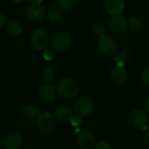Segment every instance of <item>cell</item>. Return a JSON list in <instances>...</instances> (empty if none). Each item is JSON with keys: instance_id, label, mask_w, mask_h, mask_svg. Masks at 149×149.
<instances>
[{"instance_id": "6da1fadb", "label": "cell", "mask_w": 149, "mask_h": 149, "mask_svg": "<svg viewBox=\"0 0 149 149\" xmlns=\"http://www.w3.org/2000/svg\"><path fill=\"white\" fill-rule=\"evenodd\" d=\"M79 93V86L77 82L69 78L60 79L57 84V93L65 99L75 97Z\"/></svg>"}, {"instance_id": "7a4b0ae2", "label": "cell", "mask_w": 149, "mask_h": 149, "mask_svg": "<svg viewBox=\"0 0 149 149\" xmlns=\"http://www.w3.org/2000/svg\"><path fill=\"white\" fill-rule=\"evenodd\" d=\"M127 121L132 127L144 131L149 127L148 114L142 109L132 110L128 114Z\"/></svg>"}, {"instance_id": "3957f363", "label": "cell", "mask_w": 149, "mask_h": 149, "mask_svg": "<svg viewBox=\"0 0 149 149\" xmlns=\"http://www.w3.org/2000/svg\"><path fill=\"white\" fill-rule=\"evenodd\" d=\"M51 47L56 52H65L72 45V38L66 32H57L52 35L50 40Z\"/></svg>"}, {"instance_id": "277c9868", "label": "cell", "mask_w": 149, "mask_h": 149, "mask_svg": "<svg viewBox=\"0 0 149 149\" xmlns=\"http://www.w3.org/2000/svg\"><path fill=\"white\" fill-rule=\"evenodd\" d=\"M30 41L31 45L35 49L38 51H42L47 48L50 43V38H49V35L45 30L35 29L31 34Z\"/></svg>"}, {"instance_id": "5b68a950", "label": "cell", "mask_w": 149, "mask_h": 149, "mask_svg": "<svg viewBox=\"0 0 149 149\" xmlns=\"http://www.w3.org/2000/svg\"><path fill=\"white\" fill-rule=\"evenodd\" d=\"M36 124L38 128L44 134H51L55 128V120L50 113H40L37 117Z\"/></svg>"}, {"instance_id": "8992f818", "label": "cell", "mask_w": 149, "mask_h": 149, "mask_svg": "<svg viewBox=\"0 0 149 149\" xmlns=\"http://www.w3.org/2000/svg\"><path fill=\"white\" fill-rule=\"evenodd\" d=\"M95 107L94 101L89 97H82L77 100L74 106V112L76 114L83 117L90 115Z\"/></svg>"}, {"instance_id": "52a82bcc", "label": "cell", "mask_w": 149, "mask_h": 149, "mask_svg": "<svg viewBox=\"0 0 149 149\" xmlns=\"http://www.w3.org/2000/svg\"><path fill=\"white\" fill-rule=\"evenodd\" d=\"M98 48L101 54L107 57H110L117 53L118 44L112 38L104 36L102 38H100L98 43Z\"/></svg>"}, {"instance_id": "ba28073f", "label": "cell", "mask_w": 149, "mask_h": 149, "mask_svg": "<svg viewBox=\"0 0 149 149\" xmlns=\"http://www.w3.org/2000/svg\"><path fill=\"white\" fill-rule=\"evenodd\" d=\"M27 17L33 22H38L43 19L45 15V10L42 3L31 2L26 8L25 10Z\"/></svg>"}, {"instance_id": "9c48e42d", "label": "cell", "mask_w": 149, "mask_h": 149, "mask_svg": "<svg viewBox=\"0 0 149 149\" xmlns=\"http://www.w3.org/2000/svg\"><path fill=\"white\" fill-rule=\"evenodd\" d=\"M128 20L127 17L121 14L112 16L107 21L108 29L114 33H121L127 30Z\"/></svg>"}, {"instance_id": "30bf717a", "label": "cell", "mask_w": 149, "mask_h": 149, "mask_svg": "<svg viewBox=\"0 0 149 149\" xmlns=\"http://www.w3.org/2000/svg\"><path fill=\"white\" fill-rule=\"evenodd\" d=\"M77 142L82 149H93L96 146L94 135L87 131H81L78 134Z\"/></svg>"}, {"instance_id": "8fae6325", "label": "cell", "mask_w": 149, "mask_h": 149, "mask_svg": "<svg viewBox=\"0 0 149 149\" xmlns=\"http://www.w3.org/2000/svg\"><path fill=\"white\" fill-rule=\"evenodd\" d=\"M127 78L128 74L125 67L115 65L110 71V79L115 85L124 84L127 80Z\"/></svg>"}, {"instance_id": "7c38bea8", "label": "cell", "mask_w": 149, "mask_h": 149, "mask_svg": "<svg viewBox=\"0 0 149 149\" xmlns=\"http://www.w3.org/2000/svg\"><path fill=\"white\" fill-rule=\"evenodd\" d=\"M104 7L110 15H119L125 9V2L124 0H104Z\"/></svg>"}, {"instance_id": "4fadbf2b", "label": "cell", "mask_w": 149, "mask_h": 149, "mask_svg": "<svg viewBox=\"0 0 149 149\" xmlns=\"http://www.w3.org/2000/svg\"><path fill=\"white\" fill-rule=\"evenodd\" d=\"M3 145L5 149H19L23 145V138L19 134L11 133L4 137Z\"/></svg>"}, {"instance_id": "5bb4252c", "label": "cell", "mask_w": 149, "mask_h": 149, "mask_svg": "<svg viewBox=\"0 0 149 149\" xmlns=\"http://www.w3.org/2000/svg\"><path fill=\"white\" fill-rule=\"evenodd\" d=\"M39 98L46 103L52 102L56 98V90L50 84L42 85L38 91Z\"/></svg>"}, {"instance_id": "9a60e30c", "label": "cell", "mask_w": 149, "mask_h": 149, "mask_svg": "<svg viewBox=\"0 0 149 149\" xmlns=\"http://www.w3.org/2000/svg\"><path fill=\"white\" fill-rule=\"evenodd\" d=\"M132 58H133V54L131 50L128 48H123L115 54L114 62L117 66L125 67V65L131 61Z\"/></svg>"}, {"instance_id": "2e32d148", "label": "cell", "mask_w": 149, "mask_h": 149, "mask_svg": "<svg viewBox=\"0 0 149 149\" xmlns=\"http://www.w3.org/2000/svg\"><path fill=\"white\" fill-rule=\"evenodd\" d=\"M73 114V111L67 106H61L54 111V116L56 120L61 122L70 121Z\"/></svg>"}, {"instance_id": "e0dca14e", "label": "cell", "mask_w": 149, "mask_h": 149, "mask_svg": "<svg viewBox=\"0 0 149 149\" xmlns=\"http://www.w3.org/2000/svg\"><path fill=\"white\" fill-rule=\"evenodd\" d=\"M6 31L11 36H18L23 31L21 24L17 20H9L4 25Z\"/></svg>"}, {"instance_id": "ac0fdd59", "label": "cell", "mask_w": 149, "mask_h": 149, "mask_svg": "<svg viewBox=\"0 0 149 149\" xmlns=\"http://www.w3.org/2000/svg\"><path fill=\"white\" fill-rule=\"evenodd\" d=\"M47 18L52 23H58L62 18L61 9L58 5H52L45 12Z\"/></svg>"}, {"instance_id": "d6986e66", "label": "cell", "mask_w": 149, "mask_h": 149, "mask_svg": "<svg viewBox=\"0 0 149 149\" xmlns=\"http://www.w3.org/2000/svg\"><path fill=\"white\" fill-rule=\"evenodd\" d=\"M41 110L38 107L34 105H27L23 108V115L26 119H33L36 116H38Z\"/></svg>"}, {"instance_id": "ffe728a7", "label": "cell", "mask_w": 149, "mask_h": 149, "mask_svg": "<svg viewBox=\"0 0 149 149\" xmlns=\"http://www.w3.org/2000/svg\"><path fill=\"white\" fill-rule=\"evenodd\" d=\"M91 30L93 31V33L96 36H98L99 38H102L104 36H107V29L104 25V24L100 21H95L92 26H91Z\"/></svg>"}, {"instance_id": "44dd1931", "label": "cell", "mask_w": 149, "mask_h": 149, "mask_svg": "<svg viewBox=\"0 0 149 149\" xmlns=\"http://www.w3.org/2000/svg\"><path fill=\"white\" fill-rule=\"evenodd\" d=\"M127 25H128L129 29L131 30V31H133L134 33L140 32L143 28V24H142L141 20L140 18H137V17L130 18L127 22Z\"/></svg>"}, {"instance_id": "7402d4cb", "label": "cell", "mask_w": 149, "mask_h": 149, "mask_svg": "<svg viewBox=\"0 0 149 149\" xmlns=\"http://www.w3.org/2000/svg\"><path fill=\"white\" fill-rule=\"evenodd\" d=\"M79 0H56L58 6L64 10H71L78 4Z\"/></svg>"}, {"instance_id": "603a6c76", "label": "cell", "mask_w": 149, "mask_h": 149, "mask_svg": "<svg viewBox=\"0 0 149 149\" xmlns=\"http://www.w3.org/2000/svg\"><path fill=\"white\" fill-rule=\"evenodd\" d=\"M42 78L45 82H52L54 80L55 78V74L54 72L51 69V68H46L45 70H44L43 74H42Z\"/></svg>"}, {"instance_id": "cb8c5ba5", "label": "cell", "mask_w": 149, "mask_h": 149, "mask_svg": "<svg viewBox=\"0 0 149 149\" xmlns=\"http://www.w3.org/2000/svg\"><path fill=\"white\" fill-rule=\"evenodd\" d=\"M141 82L149 86V67L143 70V72L141 74Z\"/></svg>"}, {"instance_id": "d4e9b609", "label": "cell", "mask_w": 149, "mask_h": 149, "mask_svg": "<svg viewBox=\"0 0 149 149\" xmlns=\"http://www.w3.org/2000/svg\"><path fill=\"white\" fill-rule=\"evenodd\" d=\"M82 120H83V118L78 114H73L70 120V122L72 124V126L73 127H79L81 123H82Z\"/></svg>"}, {"instance_id": "484cf974", "label": "cell", "mask_w": 149, "mask_h": 149, "mask_svg": "<svg viewBox=\"0 0 149 149\" xmlns=\"http://www.w3.org/2000/svg\"><path fill=\"white\" fill-rule=\"evenodd\" d=\"M43 57L45 60H52L54 58V52L52 49H45L44 52H43Z\"/></svg>"}, {"instance_id": "4316f807", "label": "cell", "mask_w": 149, "mask_h": 149, "mask_svg": "<svg viewBox=\"0 0 149 149\" xmlns=\"http://www.w3.org/2000/svg\"><path fill=\"white\" fill-rule=\"evenodd\" d=\"M95 149H112L111 145L107 142V141H100L98 144H96L95 146Z\"/></svg>"}, {"instance_id": "83f0119b", "label": "cell", "mask_w": 149, "mask_h": 149, "mask_svg": "<svg viewBox=\"0 0 149 149\" xmlns=\"http://www.w3.org/2000/svg\"><path fill=\"white\" fill-rule=\"evenodd\" d=\"M6 23H7V19L5 16L2 12H0V28L3 27L6 24Z\"/></svg>"}, {"instance_id": "f1b7e54d", "label": "cell", "mask_w": 149, "mask_h": 149, "mask_svg": "<svg viewBox=\"0 0 149 149\" xmlns=\"http://www.w3.org/2000/svg\"><path fill=\"white\" fill-rule=\"evenodd\" d=\"M143 138H144V141H145L147 143H149V127L148 128V129H146V130H145Z\"/></svg>"}, {"instance_id": "f546056e", "label": "cell", "mask_w": 149, "mask_h": 149, "mask_svg": "<svg viewBox=\"0 0 149 149\" xmlns=\"http://www.w3.org/2000/svg\"><path fill=\"white\" fill-rule=\"evenodd\" d=\"M144 107H145V109H146V111L148 112L149 113V96L146 99V100H145V103H144Z\"/></svg>"}, {"instance_id": "4dcf8cb0", "label": "cell", "mask_w": 149, "mask_h": 149, "mask_svg": "<svg viewBox=\"0 0 149 149\" xmlns=\"http://www.w3.org/2000/svg\"><path fill=\"white\" fill-rule=\"evenodd\" d=\"M14 3H18L19 2H21V0H11Z\"/></svg>"}, {"instance_id": "1f68e13d", "label": "cell", "mask_w": 149, "mask_h": 149, "mask_svg": "<svg viewBox=\"0 0 149 149\" xmlns=\"http://www.w3.org/2000/svg\"><path fill=\"white\" fill-rule=\"evenodd\" d=\"M25 1H27V2H31H31H35L36 0H25Z\"/></svg>"}]
</instances>
